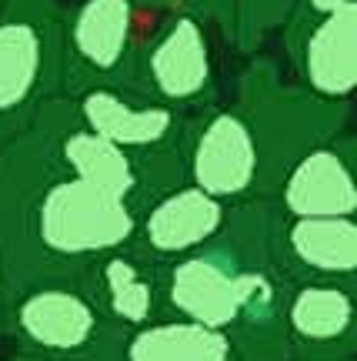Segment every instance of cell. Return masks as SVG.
<instances>
[{
    "mask_svg": "<svg viewBox=\"0 0 357 361\" xmlns=\"http://www.w3.org/2000/svg\"><path fill=\"white\" fill-rule=\"evenodd\" d=\"M137 231V207L117 201L57 161L37 121L0 141V245L13 284L77 278Z\"/></svg>",
    "mask_w": 357,
    "mask_h": 361,
    "instance_id": "cell-1",
    "label": "cell"
},
{
    "mask_svg": "<svg viewBox=\"0 0 357 361\" xmlns=\"http://www.w3.org/2000/svg\"><path fill=\"white\" fill-rule=\"evenodd\" d=\"M64 84L57 0H0V141L24 130Z\"/></svg>",
    "mask_w": 357,
    "mask_h": 361,
    "instance_id": "cell-2",
    "label": "cell"
},
{
    "mask_svg": "<svg viewBox=\"0 0 357 361\" xmlns=\"http://www.w3.org/2000/svg\"><path fill=\"white\" fill-rule=\"evenodd\" d=\"M114 331L80 278H30L13 284L7 335L20 351L51 361H104Z\"/></svg>",
    "mask_w": 357,
    "mask_h": 361,
    "instance_id": "cell-3",
    "label": "cell"
},
{
    "mask_svg": "<svg viewBox=\"0 0 357 361\" xmlns=\"http://www.w3.org/2000/svg\"><path fill=\"white\" fill-rule=\"evenodd\" d=\"M237 107L251 121L257 151H261V194L257 197H270L274 184L291 168L294 157L341 134L347 114V104H327L307 94L304 87H284L270 64L254 67L244 78V94Z\"/></svg>",
    "mask_w": 357,
    "mask_h": 361,
    "instance_id": "cell-4",
    "label": "cell"
},
{
    "mask_svg": "<svg viewBox=\"0 0 357 361\" xmlns=\"http://www.w3.org/2000/svg\"><path fill=\"white\" fill-rule=\"evenodd\" d=\"M34 121L44 128L47 141H51V151L70 174H77L94 188H101L104 194H111L124 204L137 207V211L157 191L184 180L180 168L141 161V157L127 154L124 147L111 144L107 137L94 134L90 128H84L74 117V111L67 107V101H61V97L47 104Z\"/></svg>",
    "mask_w": 357,
    "mask_h": 361,
    "instance_id": "cell-5",
    "label": "cell"
},
{
    "mask_svg": "<svg viewBox=\"0 0 357 361\" xmlns=\"http://www.w3.org/2000/svg\"><path fill=\"white\" fill-rule=\"evenodd\" d=\"M130 90L180 114L207 107L214 97V54L204 17L170 11L151 37L137 40Z\"/></svg>",
    "mask_w": 357,
    "mask_h": 361,
    "instance_id": "cell-6",
    "label": "cell"
},
{
    "mask_svg": "<svg viewBox=\"0 0 357 361\" xmlns=\"http://www.w3.org/2000/svg\"><path fill=\"white\" fill-rule=\"evenodd\" d=\"M64 101L84 128L124 147L127 154L184 171L180 147H184V134L191 121L187 114L164 107L130 87H114V84L80 87L67 94Z\"/></svg>",
    "mask_w": 357,
    "mask_h": 361,
    "instance_id": "cell-7",
    "label": "cell"
},
{
    "mask_svg": "<svg viewBox=\"0 0 357 361\" xmlns=\"http://www.w3.org/2000/svg\"><path fill=\"white\" fill-rule=\"evenodd\" d=\"M184 180L224 204L261 194V151L241 107H201L180 147Z\"/></svg>",
    "mask_w": 357,
    "mask_h": 361,
    "instance_id": "cell-8",
    "label": "cell"
},
{
    "mask_svg": "<svg viewBox=\"0 0 357 361\" xmlns=\"http://www.w3.org/2000/svg\"><path fill=\"white\" fill-rule=\"evenodd\" d=\"M137 4L134 0H80L64 13V84L74 94L94 84L130 87L137 54Z\"/></svg>",
    "mask_w": 357,
    "mask_h": 361,
    "instance_id": "cell-9",
    "label": "cell"
},
{
    "mask_svg": "<svg viewBox=\"0 0 357 361\" xmlns=\"http://www.w3.org/2000/svg\"><path fill=\"white\" fill-rule=\"evenodd\" d=\"M281 341L284 361H354V284L287 281L281 301Z\"/></svg>",
    "mask_w": 357,
    "mask_h": 361,
    "instance_id": "cell-10",
    "label": "cell"
},
{
    "mask_svg": "<svg viewBox=\"0 0 357 361\" xmlns=\"http://www.w3.org/2000/svg\"><path fill=\"white\" fill-rule=\"evenodd\" d=\"M230 207L234 204H224L187 180H177L141 204L130 247L141 251L151 264L187 258L220 238L230 221Z\"/></svg>",
    "mask_w": 357,
    "mask_h": 361,
    "instance_id": "cell-11",
    "label": "cell"
},
{
    "mask_svg": "<svg viewBox=\"0 0 357 361\" xmlns=\"http://www.w3.org/2000/svg\"><path fill=\"white\" fill-rule=\"evenodd\" d=\"M287 218H354V137L334 134L294 157L268 197Z\"/></svg>",
    "mask_w": 357,
    "mask_h": 361,
    "instance_id": "cell-12",
    "label": "cell"
},
{
    "mask_svg": "<svg viewBox=\"0 0 357 361\" xmlns=\"http://www.w3.org/2000/svg\"><path fill=\"white\" fill-rule=\"evenodd\" d=\"M287 54L307 94L347 104L357 87V0L341 11L284 27Z\"/></svg>",
    "mask_w": 357,
    "mask_h": 361,
    "instance_id": "cell-13",
    "label": "cell"
},
{
    "mask_svg": "<svg viewBox=\"0 0 357 361\" xmlns=\"http://www.w3.org/2000/svg\"><path fill=\"white\" fill-rule=\"evenodd\" d=\"M270 251L287 281H344L357 278L354 218H287L274 207Z\"/></svg>",
    "mask_w": 357,
    "mask_h": 361,
    "instance_id": "cell-14",
    "label": "cell"
},
{
    "mask_svg": "<svg viewBox=\"0 0 357 361\" xmlns=\"http://www.w3.org/2000/svg\"><path fill=\"white\" fill-rule=\"evenodd\" d=\"M77 278L87 288L97 311L114 328H141L147 322L164 318L161 264H151L130 245L97 258Z\"/></svg>",
    "mask_w": 357,
    "mask_h": 361,
    "instance_id": "cell-15",
    "label": "cell"
},
{
    "mask_svg": "<svg viewBox=\"0 0 357 361\" xmlns=\"http://www.w3.org/2000/svg\"><path fill=\"white\" fill-rule=\"evenodd\" d=\"M104 361H241L227 331L164 314L141 328H117Z\"/></svg>",
    "mask_w": 357,
    "mask_h": 361,
    "instance_id": "cell-16",
    "label": "cell"
},
{
    "mask_svg": "<svg viewBox=\"0 0 357 361\" xmlns=\"http://www.w3.org/2000/svg\"><path fill=\"white\" fill-rule=\"evenodd\" d=\"M294 0H224L217 24L241 54H254L270 34L287 27Z\"/></svg>",
    "mask_w": 357,
    "mask_h": 361,
    "instance_id": "cell-17",
    "label": "cell"
},
{
    "mask_svg": "<svg viewBox=\"0 0 357 361\" xmlns=\"http://www.w3.org/2000/svg\"><path fill=\"white\" fill-rule=\"evenodd\" d=\"M134 4H147V7H164V11H180V13H194V17H220L224 11V0H134Z\"/></svg>",
    "mask_w": 357,
    "mask_h": 361,
    "instance_id": "cell-18",
    "label": "cell"
},
{
    "mask_svg": "<svg viewBox=\"0 0 357 361\" xmlns=\"http://www.w3.org/2000/svg\"><path fill=\"white\" fill-rule=\"evenodd\" d=\"M351 0H294V11L287 24H297V20H318V17H327V13L341 11Z\"/></svg>",
    "mask_w": 357,
    "mask_h": 361,
    "instance_id": "cell-19",
    "label": "cell"
},
{
    "mask_svg": "<svg viewBox=\"0 0 357 361\" xmlns=\"http://www.w3.org/2000/svg\"><path fill=\"white\" fill-rule=\"evenodd\" d=\"M11 291H13L11 261H7V251L0 245V335H7V305H11Z\"/></svg>",
    "mask_w": 357,
    "mask_h": 361,
    "instance_id": "cell-20",
    "label": "cell"
},
{
    "mask_svg": "<svg viewBox=\"0 0 357 361\" xmlns=\"http://www.w3.org/2000/svg\"><path fill=\"white\" fill-rule=\"evenodd\" d=\"M7 361H51V358H40V355H34V351H20V348H17V355H13V358H7Z\"/></svg>",
    "mask_w": 357,
    "mask_h": 361,
    "instance_id": "cell-21",
    "label": "cell"
}]
</instances>
